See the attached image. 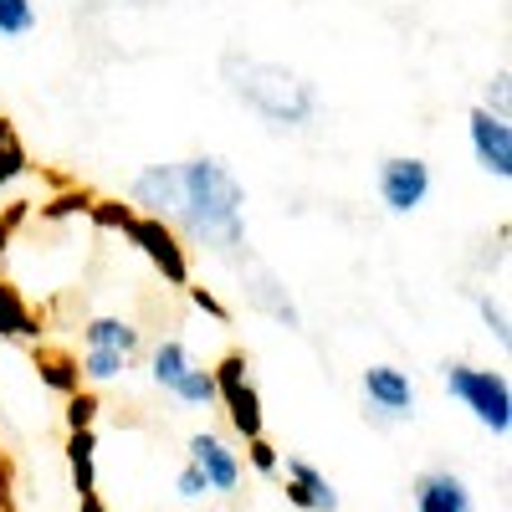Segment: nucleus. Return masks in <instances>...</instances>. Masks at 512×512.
Masks as SVG:
<instances>
[{
  "label": "nucleus",
  "instance_id": "nucleus-1",
  "mask_svg": "<svg viewBox=\"0 0 512 512\" xmlns=\"http://www.w3.org/2000/svg\"><path fill=\"white\" fill-rule=\"evenodd\" d=\"M180 185H185V200H180V216L190 226L195 241H205L210 251L231 256L241 241H246V221H241V205H246V190L236 185V175L221 164V159H190L180 164Z\"/></svg>",
  "mask_w": 512,
  "mask_h": 512
},
{
  "label": "nucleus",
  "instance_id": "nucleus-2",
  "mask_svg": "<svg viewBox=\"0 0 512 512\" xmlns=\"http://www.w3.org/2000/svg\"><path fill=\"white\" fill-rule=\"evenodd\" d=\"M221 77H226V88H231L251 113H262L272 128H303V123L318 113V88H313L303 72H292V67L226 52V57H221Z\"/></svg>",
  "mask_w": 512,
  "mask_h": 512
},
{
  "label": "nucleus",
  "instance_id": "nucleus-3",
  "mask_svg": "<svg viewBox=\"0 0 512 512\" xmlns=\"http://www.w3.org/2000/svg\"><path fill=\"white\" fill-rule=\"evenodd\" d=\"M446 390L472 410L492 436L512 431V390L497 369H472V364H446Z\"/></svg>",
  "mask_w": 512,
  "mask_h": 512
},
{
  "label": "nucleus",
  "instance_id": "nucleus-4",
  "mask_svg": "<svg viewBox=\"0 0 512 512\" xmlns=\"http://www.w3.org/2000/svg\"><path fill=\"white\" fill-rule=\"evenodd\" d=\"M364 405L379 425H395V420H410L415 415V384L405 369L395 364H369L364 369Z\"/></svg>",
  "mask_w": 512,
  "mask_h": 512
},
{
  "label": "nucleus",
  "instance_id": "nucleus-5",
  "mask_svg": "<svg viewBox=\"0 0 512 512\" xmlns=\"http://www.w3.org/2000/svg\"><path fill=\"white\" fill-rule=\"evenodd\" d=\"M431 195V164L425 159H384L379 164V200L390 216H410Z\"/></svg>",
  "mask_w": 512,
  "mask_h": 512
},
{
  "label": "nucleus",
  "instance_id": "nucleus-6",
  "mask_svg": "<svg viewBox=\"0 0 512 512\" xmlns=\"http://www.w3.org/2000/svg\"><path fill=\"white\" fill-rule=\"evenodd\" d=\"M103 221L108 226H123L128 236H134L144 251H149V262L169 277V282H190V267H185V251H180V241L175 236H169L164 231V221H134V216H128V210H103Z\"/></svg>",
  "mask_w": 512,
  "mask_h": 512
},
{
  "label": "nucleus",
  "instance_id": "nucleus-7",
  "mask_svg": "<svg viewBox=\"0 0 512 512\" xmlns=\"http://www.w3.org/2000/svg\"><path fill=\"white\" fill-rule=\"evenodd\" d=\"M216 400H226L236 431L246 441H262V400H256V384L246 379V359L231 354L221 369H216Z\"/></svg>",
  "mask_w": 512,
  "mask_h": 512
},
{
  "label": "nucleus",
  "instance_id": "nucleus-8",
  "mask_svg": "<svg viewBox=\"0 0 512 512\" xmlns=\"http://www.w3.org/2000/svg\"><path fill=\"white\" fill-rule=\"evenodd\" d=\"M128 195H134V205H144V210H149V221H159V216H175L180 200H185L180 164H149L144 175H134Z\"/></svg>",
  "mask_w": 512,
  "mask_h": 512
},
{
  "label": "nucleus",
  "instance_id": "nucleus-9",
  "mask_svg": "<svg viewBox=\"0 0 512 512\" xmlns=\"http://www.w3.org/2000/svg\"><path fill=\"white\" fill-rule=\"evenodd\" d=\"M466 128H472V149H477V164L487 169V175L507 180V175H512V128H507V118H497V113L477 108Z\"/></svg>",
  "mask_w": 512,
  "mask_h": 512
},
{
  "label": "nucleus",
  "instance_id": "nucleus-10",
  "mask_svg": "<svg viewBox=\"0 0 512 512\" xmlns=\"http://www.w3.org/2000/svg\"><path fill=\"white\" fill-rule=\"evenodd\" d=\"M190 466L205 477V487L210 492H236V482H241V461H236V451L226 446V441H216V436H195L190 441Z\"/></svg>",
  "mask_w": 512,
  "mask_h": 512
},
{
  "label": "nucleus",
  "instance_id": "nucleus-11",
  "mask_svg": "<svg viewBox=\"0 0 512 512\" xmlns=\"http://www.w3.org/2000/svg\"><path fill=\"white\" fill-rule=\"evenodd\" d=\"M415 512H472V492L456 472L436 466V472L415 477Z\"/></svg>",
  "mask_w": 512,
  "mask_h": 512
},
{
  "label": "nucleus",
  "instance_id": "nucleus-12",
  "mask_svg": "<svg viewBox=\"0 0 512 512\" xmlns=\"http://www.w3.org/2000/svg\"><path fill=\"white\" fill-rule=\"evenodd\" d=\"M287 497L297 502V507H308V512H338V492H333V482L318 472L313 461H287Z\"/></svg>",
  "mask_w": 512,
  "mask_h": 512
},
{
  "label": "nucleus",
  "instance_id": "nucleus-13",
  "mask_svg": "<svg viewBox=\"0 0 512 512\" xmlns=\"http://www.w3.org/2000/svg\"><path fill=\"white\" fill-rule=\"evenodd\" d=\"M246 297H251V308H262V313H272L277 323H287V328H303V318H297V308L287 303V287L272 277V272H256L251 277V287H246Z\"/></svg>",
  "mask_w": 512,
  "mask_h": 512
},
{
  "label": "nucleus",
  "instance_id": "nucleus-14",
  "mask_svg": "<svg viewBox=\"0 0 512 512\" xmlns=\"http://www.w3.org/2000/svg\"><path fill=\"white\" fill-rule=\"evenodd\" d=\"M88 349H113L128 359L139 349V328H128L123 318H98V323H88Z\"/></svg>",
  "mask_w": 512,
  "mask_h": 512
},
{
  "label": "nucleus",
  "instance_id": "nucleus-15",
  "mask_svg": "<svg viewBox=\"0 0 512 512\" xmlns=\"http://www.w3.org/2000/svg\"><path fill=\"white\" fill-rule=\"evenodd\" d=\"M185 374H190V354H185V344H180V338H164V344L154 349V379L164 384V390H175Z\"/></svg>",
  "mask_w": 512,
  "mask_h": 512
},
{
  "label": "nucleus",
  "instance_id": "nucleus-16",
  "mask_svg": "<svg viewBox=\"0 0 512 512\" xmlns=\"http://www.w3.org/2000/svg\"><path fill=\"white\" fill-rule=\"evenodd\" d=\"M169 395H175L180 405H216V374H210V369H190Z\"/></svg>",
  "mask_w": 512,
  "mask_h": 512
},
{
  "label": "nucleus",
  "instance_id": "nucleus-17",
  "mask_svg": "<svg viewBox=\"0 0 512 512\" xmlns=\"http://www.w3.org/2000/svg\"><path fill=\"white\" fill-rule=\"evenodd\" d=\"M31 31H36L31 0H0V36H31Z\"/></svg>",
  "mask_w": 512,
  "mask_h": 512
},
{
  "label": "nucleus",
  "instance_id": "nucleus-18",
  "mask_svg": "<svg viewBox=\"0 0 512 512\" xmlns=\"http://www.w3.org/2000/svg\"><path fill=\"white\" fill-rule=\"evenodd\" d=\"M72 477H77L82 497H93V436L88 431L72 436Z\"/></svg>",
  "mask_w": 512,
  "mask_h": 512
},
{
  "label": "nucleus",
  "instance_id": "nucleus-19",
  "mask_svg": "<svg viewBox=\"0 0 512 512\" xmlns=\"http://www.w3.org/2000/svg\"><path fill=\"white\" fill-rule=\"evenodd\" d=\"M0 333H36L31 328V313L21 308V297L11 287H0Z\"/></svg>",
  "mask_w": 512,
  "mask_h": 512
},
{
  "label": "nucleus",
  "instance_id": "nucleus-20",
  "mask_svg": "<svg viewBox=\"0 0 512 512\" xmlns=\"http://www.w3.org/2000/svg\"><path fill=\"white\" fill-rule=\"evenodd\" d=\"M123 354H113V349H88V359H82V374L88 379H98V384H108V379H118L123 374Z\"/></svg>",
  "mask_w": 512,
  "mask_h": 512
},
{
  "label": "nucleus",
  "instance_id": "nucleus-21",
  "mask_svg": "<svg viewBox=\"0 0 512 512\" xmlns=\"http://www.w3.org/2000/svg\"><path fill=\"white\" fill-rule=\"evenodd\" d=\"M477 308H482V318H487V328L497 333V344H507V313L492 303V297H477Z\"/></svg>",
  "mask_w": 512,
  "mask_h": 512
},
{
  "label": "nucleus",
  "instance_id": "nucleus-22",
  "mask_svg": "<svg viewBox=\"0 0 512 512\" xmlns=\"http://www.w3.org/2000/svg\"><path fill=\"white\" fill-rule=\"evenodd\" d=\"M487 103H492L487 113L507 118V72H497V77H492V88H487Z\"/></svg>",
  "mask_w": 512,
  "mask_h": 512
},
{
  "label": "nucleus",
  "instance_id": "nucleus-23",
  "mask_svg": "<svg viewBox=\"0 0 512 512\" xmlns=\"http://www.w3.org/2000/svg\"><path fill=\"white\" fill-rule=\"evenodd\" d=\"M41 379H47V384H52V390H72V384H77L67 364H41Z\"/></svg>",
  "mask_w": 512,
  "mask_h": 512
},
{
  "label": "nucleus",
  "instance_id": "nucleus-24",
  "mask_svg": "<svg viewBox=\"0 0 512 512\" xmlns=\"http://www.w3.org/2000/svg\"><path fill=\"white\" fill-rule=\"evenodd\" d=\"M175 487H180V497H205V492H210V487H205V477L195 472V466H185V472H180V482H175Z\"/></svg>",
  "mask_w": 512,
  "mask_h": 512
},
{
  "label": "nucleus",
  "instance_id": "nucleus-25",
  "mask_svg": "<svg viewBox=\"0 0 512 512\" xmlns=\"http://www.w3.org/2000/svg\"><path fill=\"white\" fill-rule=\"evenodd\" d=\"M190 303H195L200 313H210V318H221V323H226V308H221V303H216V297H210L205 287H190Z\"/></svg>",
  "mask_w": 512,
  "mask_h": 512
},
{
  "label": "nucleus",
  "instance_id": "nucleus-26",
  "mask_svg": "<svg viewBox=\"0 0 512 512\" xmlns=\"http://www.w3.org/2000/svg\"><path fill=\"white\" fill-rule=\"evenodd\" d=\"M251 461H256V472H277V451L267 441H251Z\"/></svg>",
  "mask_w": 512,
  "mask_h": 512
},
{
  "label": "nucleus",
  "instance_id": "nucleus-27",
  "mask_svg": "<svg viewBox=\"0 0 512 512\" xmlns=\"http://www.w3.org/2000/svg\"><path fill=\"white\" fill-rule=\"evenodd\" d=\"M93 400H72V431H88V420H93Z\"/></svg>",
  "mask_w": 512,
  "mask_h": 512
},
{
  "label": "nucleus",
  "instance_id": "nucleus-28",
  "mask_svg": "<svg viewBox=\"0 0 512 512\" xmlns=\"http://www.w3.org/2000/svg\"><path fill=\"white\" fill-rule=\"evenodd\" d=\"M16 169H21V154H16V149H11V139H6V159H0V180H11Z\"/></svg>",
  "mask_w": 512,
  "mask_h": 512
}]
</instances>
